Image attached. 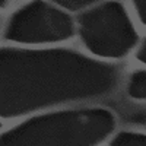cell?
Here are the masks:
<instances>
[{
  "instance_id": "6da1fadb",
  "label": "cell",
  "mask_w": 146,
  "mask_h": 146,
  "mask_svg": "<svg viewBox=\"0 0 146 146\" xmlns=\"http://www.w3.org/2000/svg\"><path fill=\"white\" fill-rule=\"evenodd\" d=\"M137 57L142 60V62H145V44H142V50H139V54Z\"/></svg>"
},
{
  "instance_id": "7a4b0ae2",
  "label": "cell",
  "mask_w": 146,
  "mask_h": 146,
  "mask_svg": "<svg viewBox=\"0 0 146 146\" xmlns=\"http://www.w3.org/2000/svg\"><path fill=\"white\" fill-rule=\"evenodd\" d=\"M5 5H6V3H5V2H0V7H3V6H5Z\"/></svg>"
}]
</instances>
